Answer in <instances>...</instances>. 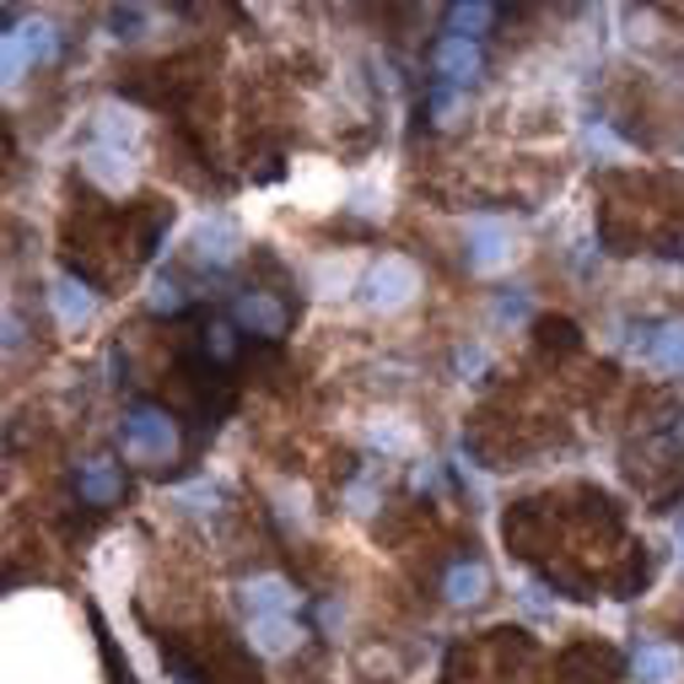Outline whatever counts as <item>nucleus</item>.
Returning <instances> with one entry per match:
<instances>
[{
	"mask_svg": "<svg viewBox=\"0 0 684 684\" xmlns=\"http://www.w3.org/2000/svg\"><path fill=\"white\" fill-rule=\"evenodd\" d=\"M81 173H87V179H98L103 189H113V194H119V189L130 183V157H124L119 145H92V151L81 157Z\"/></svg>",
	"mask_w": 684,
	"mask_h": 684,
	"instance_id": "7ed1b4c3",
	"label": "nucleus"
},
{
	"mask_svg": "<svg viewBox=\"0 0 684 684\" xmlns=\"http://www.w3.org/2000/svg\"><path fill=\"white\" fill-rule=\"evenodd\" d=\"M98 135H103V145H119V151H124V141L135 135V119L119 109H103L98 113Z\"/></svg>",
	"mask_w": 684,
	"mask_h": 684,
	"instance_id": "dca6fc26",
	"label": "nucleus"
},
{
	"mask_svg": "<svg viewBox=\"0 0 684 684\" xmlns=\"http://www.w3.org/2000/svg\"><path fill=\"white\" fill-rule=\"evenodd\" d=\"M491 6H453V28H485Z\"/></svg>",
	"mask_w": 684,
	"mask_h": 684,
	"instance_id": "a211bd4d",
	"label": "nucleus"
},
{
	"mask_svg": "<svg viewBox=\"0 0 684 684\" xmlns=\"http://www.w3.org/2000/svg\"><path fill=\"white\" fill-rule=\"evenodd\" d=\"M647 356H652L657 372H684V324L657 329V334H652V345H647Z\"/></svg>",
	"mask_w": 684,
	"mask_h": 684,
	"instance_id": "0eeeda50",
	"label": "nucleus"
},
{
	"mask_svg": "<svg viewBox=\"0 0 684 684\" xmlns=\"http://www.w3.org/2000/svg\"><path fill=\"white\" fill-rule=\"evenodd\" d=\"M28 60H33V54H28L22 33H6V38H0V76H6V81H22Z\"/></svg>",
	"mask_w": 684,
	"mask_h": 684,
	"instance_id": "4468645a",
	"label": "nucleus"
},
{
	"mask_svg": "<svg viewBox=\"0 0 684 684\" xmlns=\"http://www.w3.org/2000/svg\"><path fill=\"white\" fill-rule=\"evenodd\" d=\"M680 561H684V529H680Z\"/></svg>",
	"mask_w": 684,
	"mask_h": 684,
	"instance_id": "6ab92c4d",
	"label": "nucleus"
},
{
	"mask_svg": "<svg viewBox=\"0 0 684 684\" xmlns=\"http://www.w3.org/2000/svg\"><path fill=\"white\" fill-rule=\"evenodd\" d=\"M291 604H296V593H291V582H281V576H253L249 582L253 614H286Z\"/></svg>",
	"mask_w": 684,
	"mask_h": 684,
	"instance_id": "39448f33",
	"label": "nucleus"
},
{
	"mask_svg": "<svg viewBox=\"0 0 684 684\" xmlns=\"http://www.w3.org/2000/svg\"><path fill=\"white\" fill-rule=\"evenodd\" d=\"M238 313H243V324L249 329H264V334H281V324H286V319H281V308H275L270 296H259V291L243 296V308H238Z\"/></svg>",
	"mask_w": 684,
	"mask_h": 684,
	"instance_id": "f8f14e48",
	"label": "nucleus"
},
{
	"mask_svg": "<svg viewBox=\"0 0 684 684\" xmlns=\"http://www.w3.org/2000/svg\"><path fill=\"white\" fill-rule=\"evenodd\" d=\"M22 43H28V54H33V60H49V54H54V38H49L43 22H38V28H22Z\"/></svg>",
	"mask_w": 684,
	"mask_h": 684,
	"instance_id": "f3484780",
	"label": "nucleus"
},
{
	"mask_svg": "<svg viewBox=\"0 0 684 684\" xmlns=\"http://www.w3.org/2000/svg\"><path fill=\"white\" fill-rule=\"evenodd\" d=\"M469 259H474V270H496V264L506 259V232L502 227L480 221V227H474V253H469Z\"/></svg>",
	"mask_w": 684,
	"mask_h": 684,
	"instance_id": "9b49d317",
	"label": "nucleus"
},
{
	"mask_svg": "<svg viewBox=\"0 0 684 684\" xmlns=\"http://www.w3.org/2000/svg\"><path fill=\"white\" fill-rule=\"evenodd\" d=\"M636 674L647 684H674L680 680V652L674 647H642L636 652Z\"/></svg>",
	"mask_w": 684,
	"mask_h": 684,
	"instance_id": "6e6552de",
	"label": "nucleus"
},
{
	"mask_svg": "<svg viewBox=\"0 0 684 684\" xmlns=\"http://www.w3.org/2000/svg\"><path fill=\"white\" fill-rule=\"evenodd\" d=\"M49 302H54V313H60V324H87L92 319V296H87V286L81 281H54V291H49Z\"/></svg>",
	"mask_w": 684,
	"mask_h": 684,
	"instance_id": "423d86ee",
	"label": "nucleus"
},
{
	"mask_svg": "<svg viewBox=\"0 0 684 684\" xmlns=\"http://www.w3.org/2000/svg\"><path fill=\"white\" fill-rule=\"evenodd\" d=\"M249 642H253V652H264V657H281V652L296 647V625H291L286 614H253Z\"/></svg>",
	"mask_w": 684,
	"mask_h": 684,
	"instance_id": "20e7f679",
	"label": "nucleus"
},
{
	"mask_svg": "<svg viewBox=\"0 0 684 684\" xmlns=\"http://www.w3.org/2000/svg\"><path fill=\"white\" fill-rule=\"evenodd\" d=\"M415 270L404 264V259H383L372 275H366V302L372 308H383V313H394V308H404L410 296H415Z\"/></svg>",
	"mask_w": 684,
	"mask_h": 684,
	"instance_id": "f03ea898",
	"label": "nucleus"
},
{
	"mask_svg": "<svg viewBox=\"0 0 684 684\" xmlns=\"http://www.w3.org/2000/svg\"><path fill=\"white\" fill-rule=\"evenodd\" d=\"M474 66H480V54H474L469 33L442 38V49H436V71H442V76H469Z\"/></svg>",
	"mask_w": 684,
	"mask_h": 684,
	"instance_id": "9d476101",
	"label": "nucleus"
},
{
	"mask_svg": "<svg viewBox=\"0 0 684 684\" xmlns=\"http://www.w3.org/2000/svg\"><path fill=\"white\" fill-rule=\"evenodd\" d=\"M485 587H491V576H485V566H474V561L447 572V598H453V604H480Z\"/></svg>",
	"mask_w": 684,
	"mask_h": 684,
	"instance_id": "1a4fd4ad",
	"label": "nucleus"
},
{
	"mask_svg": "<svg viewBox=\"0 0 684 684\" xmlns=\"http://www.w3.org/2000/svg\"><path fill=\"white\" fill-rule=\"evenodd\" d=\"M200 253H205V259H232V253H238V232H232V227H211V221H205V227H200Z\"/></svg>",
	"mask_w": 684,
	"mask_h": 684,
	"instance_id": "2eb2a0df",
	"label": "nucleus"
},
{
	"mask_svg": "<svg viewBox=\"0 0 684 684\" xmlns=\"http://www.w3.org/2000/svg\"><path fill=\"white\" fill-rule=\"evenodd\" d=\"M124 453H130L135 464H168V459H173V421L157 415V410L130 415V426H124Z\"/></svg>",
	"mask_w": 684,
	"mask_h": 684,
	"instance_id": "f257e3e1",
	"label": "nucleus"
},
{
	"mask_svg": "<svg viewBox=\"0 0 684 684\" xmlns=\"http://www.w3.org/2000/svg\"><path fill=\"white\" fill-rule=\"evenodd\" d=\"M81 491H87L92 502H109L113 491H119V474H113L103 459H92V464H81Z\"/></svg>",
	"mask_w": 684,
	"mask_h": 684,
	"instance_id": "ddd939ff",
	"label": "nucleus"
}]
</instances>
